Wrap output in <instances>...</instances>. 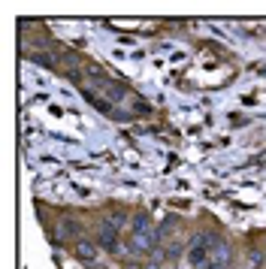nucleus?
<instances>
[{"label":"nucleus","mask_w":266,"mask_h":269,"mask_svg":"<svg viewBox=\"0 0 266 269\" xmlns=\"http://www.w3.org/2000/svg\"><path fill=\"white\" fill-rule=\"evenodd\" d=\"M209 254H212V239L206 233H197L194 245H191V266H203Z\"/></svg>","instance_id":"nucleus-1"},{"label":"nucleus","mask_w":266,"mask_h":269,"mask_svg":"<svg viewBox=\"0 0 266 269\" xmlns=\"http://www.w3.org/2000/svg\"><path fill=\"white\" fill-rule=\"evenodd\" d=\"M100 245L106 248V251H118V230L112 227V224H103V233H100Z\"/></svg>","instance_id":"nucleus-2"},{"label":"nucleus","mask_w":266,"mask_h":269,"mask_svg":"<svg viewBox=\"0 0 266 269\" xmlns=\"http://www.w3.org/2000/svg\"><path fill=\"white\" fill-rule=\"evenodd\" d=\"M76 254H79V257H85V260H94V257H97V248H94V242L79 239V242H76Z\"/></svg>","instance_id":"nucleus-3"},{"label":"nucleus","mask_w":266,"mask_h":269,"mask_svg":"<svg viewBox=\"0 0 266 269\" xmlns=\"http://www.w3.org/2000/svg\"><path fill=\"white\" fill-rule=\"evenodd\" d=\"M85 97H88V100L94 103V106H97L100 112H112V103H109V100H103V97H100L97 91H88V94H85Z\"/></svg>","instance_id":"nucleus-4"},{"label":"nucleus","mask_w":266,"mask_h":269,"mask_svg":"<svg viewBox=\"0 0 266 269\" xmlns=\"http://www.w3.org/2000/svg\"><path fill=\"white\" fill-rule=\"evenodd\" d=\"M124 221H127V215H121V212H115V215H112V218H109L106 224H112V227H121Z\"/></svg>","instance_id":"nucleus-5"},{"label":"nucleus","mask_w":266,"mask_h":269,"mask_svg":"<svg viewBox=\"0 0 266 269\" xmlns=\"http://www.w3.org/2000/svg\"><path fill=\"white\" fill-rule=\"evenodd\" d=\"M182 254V245H169V257H179Z\"/></svg>","instance_id":"nucleus-6"}]
</instances>
